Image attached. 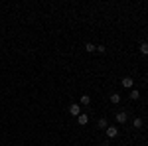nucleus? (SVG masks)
Masks as SVG:
<instances>
[{
	"label": "nucleus",
	"mask_w": 148,
	"mask_h": 146,
	"mask_svg": "<svg viewBox=\"0 0 148 146\" xmlns=\"http://www.w3.org/2000/svg\"><path fill=\"white\" fill-rule=\"evenodd\" d=\"M105 132H107L109 138H116V136H119V128H116V126H107Z\"/></svg>",
	"instance_id": "1"
},
{
	"label": "nucleus",
	"mask_w": 148,
	"mask_h": 146,
	"mask_svg": "<svg viewBox=\"0 0 148 146\" xmlns=\"http://www.w3.org/2000/svg\"><path fill=\"white\" fill-rule=\"evenodd\" d=\"M97 51H99V53H105V51H107V47H105V45H97Z\"/></svg>",
	"instance_id": "13"
},
{
	"label": "nucleus",
	"mask_w": 148,
	"mask_h": 146,
	"mask_svg": "<svg viewBox=\"0 0 148 146\" xmlns=\"http://www.w3.org/2000/svg\"><path fill=\"white\" fill-rule=\"evenodd\" d=\"M132 126H134V128H142V119H140V117H136V119L132 121Z\"/></svg>",
	"instance_id": "10"
},
{
	"label": "nucleus",
	"mask_w": 148,
	"mask_h": 146,
	"mask_svg": "<svg viewBox=\"0 0 148 146\" xmlns=\"http://www.w3.org/2000/svg\"><path fill=\"white\" fill-rule=\"evenodd\" d=\"M111 103H113V105H119V103H121V95H119V93H113V95H111Z\"/></svg>",
	"instance_id": "7"
},
{
	"label": "nucleus",
	"mask_w": 148,
	"mask_h": 146,
	"mask_svg": "<svg viewBox=\"0 0 148 146\" xmlns=\"http://www.w3.org/2000/svg\"><path fill=\"white\" fill-rule=\"evenodd\" d=\"M89 103H91V97H89V95H81V105H85V107H87Z\"/></svg>",
	"instance_id": "11"
},
{
	"label": "nucleus",
	"mask_w": 148,
	"mask_h": 146,
	"mask_svg": "<svg viewBox=\"0 0 148 146\" xmlns=\"http://www.w3.org/2000/svg\"><path fill=\"white\" fill-rule=\"evenodd\" d=\"M130 99H132V101L140 99V91H138V89H132V91H130Z\"/></svg>",
	"instance_id": "8"
},
{
	"label": "nucleus",
	"mask_w": 148,
	"mask_h": 146,
	"mask_svg": "<svg viewBox=\"0 0 148 146\" xmlns=\"http://www.w3.org/2000/svg\"><path fill=\"white\" fill-rule=\"evenodd\" d=\"M69 114H73V117H79L81 114V109L77 103H73V105H69Z\"/></svg>",
	"instance_id": "2"
},
{
	"label": "nucleus",
	"mask_w": 148,
	"mask_h": 146,
	"mask_svg": "<svg viewBox=\"0 0 148 146\" xmlns=\"http://www.w3.org/2000/svg\"><path fill=\"white\" fill-rule=\"evenodd\" d=\"M85 49H87L89 53H93V51H97V45H95V44H91V42H89V44H85Z\"/></svg>",
	"instance_id": "9"
},
{
	"label": "nucleus",
	"mask_w": 148,
	"mask_h": 146,
	"mask_svg": "<svg viewBox=\"0 0 148 146\" xmlns=\"http://www.w3.org/2000/svg\"><path fill=\"white\" fill-rule=\"evenodd\" d=\"M121 83H123V87H125V89H130V87L134 85L132 77H123V81H121Z\"/></svg>",
	"instance_id": "5"
},
{
	"label": "nucleus",
	"mask_w": 148,
	"mask_h": 146,
	"mask_svg": "<svg viewBox=\"0 0 148 146\" xmlns=\"http://www.w3.org/2000/svg\"><path fill=\"white\" fill-rule=\"evenodd\" d=\"M140 53H142V56H148V44H146V42L140 44Z\"/></svg>",
	"instance_id": "12"
},
{
	"label": "nucleus",
	"mask_w": 148,
	"mask_h": 146,
	"mask_svg": "<svg viewBox=\"0 0 148 146\" xmlns=\"http://www.w3.org/2000/svg\"><path fill=\"white\" fill-rule=\"evenodd\" d=\"M126 119H128V112H126V111H121V112H116V123H119V124L126 123Z\"/></svg>",
	"instance_id": "3"
},
{
	"label": "nucleus",
	"mask_w": 148,
	"mask_h": 146,
	"mask_svg": "<svg viewBox=\"0 0 148 146\" xmlns=\"http://www.w3.org/2000/svg\"><path fill=\"white\" fill-rule=\"evenodd\" d=\"M107 126H109L107 119H105V117H101V119L97 121V128H99V130H107Z\"/></svg>",
	"instance_id": "4"
},
{
	"label": "nucleus",
	"mask_w": 148,
	"mask_h": 146,
	"mask_svg": "<svg viewBox=\"0 0 148 146\" xmlns=\"http://www.w3.org/2000/svg\"><path fill=\"white\" fill-rule=\"evenodd\" d=\"M77 121H79V124H81V126H85V124L89 123V117H87V114H83V112H81L79 117H77Z\"/></svg>",
	"instance_id": "6"
}]
</instances>
